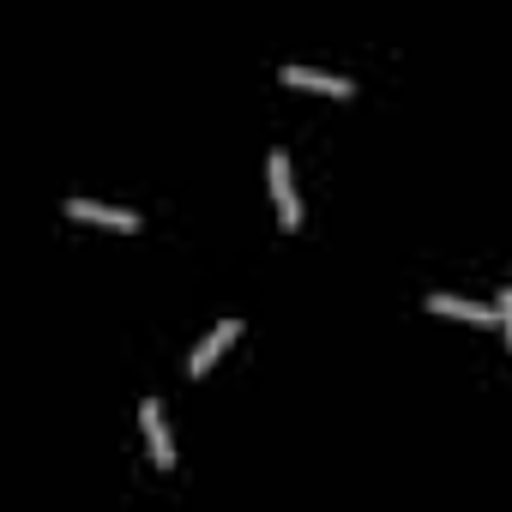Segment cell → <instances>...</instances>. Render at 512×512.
Segmentation results:
<instances>
[{
	"instance_id": "cell-2",
	"label": "cell",
	"mask_w": 512,
	"mask_h": 512,
	"mask_svg": "<svg viewBox=\"0 0 512 512\" xmlns=\"http://www.w3.org/2000/svg\"><path fill=\"white\" fill-rule=\"evenodd\" d=\"M139 428H145L151 464H157V470H175V440H169V428H163V404H157V398L139 404Z\"/></svg>"
},
{
	"instance_id": "cell-5",
	"label": "cell",
	"mask_w": 512,
	"mask_h": 512,
	"mask_svg": "<svg viewBox=\"0 0 512 512\" xmlns=\"http://www.w3.org/2000/svg\"><path fill=\"white\" fill-rule=\"evenodd\" d=\"M235 338H241V320H223V326H217L211 338H199V350L187 356V380H199V374H211V362H217V356H223V350H229Z\"/></svg>"
},
{
	"instance_id": "cell-1",
	"label": "cell",
	"mask_w": 512,
	"mask_h": 512,
	"mask_svg": "<svg viewBox=\"0 0 512 512\" xmlns=\"http://www.w3.org/2000/svg\"><path fill=\"white\" fill-rule=\"evenodd\" d=\"M266 175H272V199H278V229L296 235L302 229V199H296V181H290V151H272Z\"/></svg>"
},
{
	"instance_id": "cell-6",
	"label": "cell",
	"mask_w": 512,
	"mask_h": 512,
	"mask_svg": "<svg viewBox=\"0 0 512 512\" xmlns=\"http://www.w3.org/2000/svg\"><path fill=\"white\" fill-rule=\"evenodd\" d=\"M422 308L428 314H446V320H464V326H500L494 308H476V302H458V296H428Z\"/></svg>"
},
{
	"instance_id": "cell-7",
	"label": "cell",
	"mask_w": 512,
	"mask_h": 512,
	"mask_svg": "<svg viewBox=\"0 0 512 512\" xmlns=\"http://www.w3.org/2000/svg\"><path fill=\"white\" fill-rule=\"evenodd\" d=\"M494 314H500V332H506V344H512V290H500V302H494Z\"/></svg>"
},
{
	"instance_id": "cell-3",
	"label": "cell",
	"mask_w": 512,
	"mask_h": 512,
	"mask_svg": "<svg viewBox=\"0 0 512 512\" xmlns=\"http://www.w3.org/2000/svg\"><path fill=\"white\" fill-rule=\"evenodd\" d=\"M278 79H284L290 91H320V97H356V85H350V79H338V73H320V67H296V61H290V67H284Z\"/></svg>"
},
{
	"instance_id": "cell-4",
	"label": "cell",
	"mask_w": 512,
	"mask_h": 512,
	"mask_svg": "<svg viewBox=\"0 0 512 512\" xmlns=\"http://www.w3.org/2000/svg\"><path fill=\"white\" fill-rule=\"evenodd\" d=\"M67 217H73V223H97V229H121V235L139 229L133 211H121V205H97V199H67Z\"/></svg>"
}]
</instances>
